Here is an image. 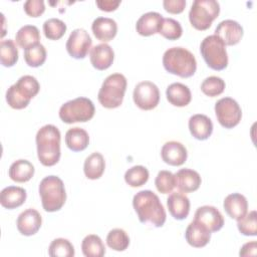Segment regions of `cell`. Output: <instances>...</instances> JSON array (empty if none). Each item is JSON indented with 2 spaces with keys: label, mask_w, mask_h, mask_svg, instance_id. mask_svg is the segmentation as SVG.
<instances>
[{
  "label": "cell",
  "mask_w": 257,
  "mask_h": 257,
  "mask_svg": "<svg viewBox=\"0 0 257 257\" xmlns=\"http://www.w3.org/2000/svg\"><path fill=\"white\" fill-rule=\"evenodd\" d=\"M89 59L95 69L105 70L112 64L114 52L108 44L100 43L90 49Z\"/></svg>",
  "instance_id": "obj_17"
},
{
  "label": "cell",
  "mask_w": 257,
  "mask_h": 257,
  "mask_svg": "<svg viewBox=\"0 0 257 257\" xmlns=\"http://www.w3.org/2000/svg\"><path fill=\"white\" fill-rule=\"evenodd\" d=\"M163 6L165 10L172 14L182 13L186 7L185 0H165L163 2Z\"/></svg>",
  "instance_id": "obj_43"
},
{
  "label": "cell",
  "mask_w": 257,
  "mask_h": 257,
  "mask_svg": "<svg viewBox=\"0 0 257 257\" xmlns=\"http://www.w3.org/2000/svg\"><path fill=\"white\" fill-rule=\"evenodd\" d=\"M256 249H257V242L251 241L248 243H245L242 248L240 249L239 255L243 257L247 256H255L256 255Z\"/></svg>",
  "instance_id": "obj_45"
},
{
  "label": "cell",
  "mask_w": 257,
  "mask_h": 257,
  "mask_svg": "<svg viewBox=\"0 0 257 257\" xmlns=\"http://www.w3.org/2000/svg\"><path fill=\"white\" fill-rule=\"evenodd\" d=\"M91 30L96 39L105 43L115 37L117 32V24L111 18L97 17L91 24Z\"/></svg>",
  "instance_id": "obj_22"
},
{
  "label": "cell",
  "mask_w": 257,
  "mask_h": 257,
  "mask_svg": "<svg viewBox=\"0 0 257 257\" xmlns=\"http://www.w3.org/2000/svg\"><path fill=\"white\" fill-rule=\"evenodd\" d=\"M185 238L188 244L192 247L202 248L209 243L211 232L203 224L194 220L188 225L185 232Z\"/></svg>",
  "instance_id": "obj_19"
},
{
  "label": "cell",
  "mask_w": 257,
  "mask_h": 257,
  "mask_svg": "<svg viewBox=\"0 0 257 257\" xmlns=\"http://www.w3.org/2000/svg\"><path fill=\"white\" fill-rule=\"evenodd\" d=\"M24 60L30 67L41 66L46 60V49L41 44L38 43L33 45L24 51Z\"/></svg>",
  "instance_id": "obj_36"
},
{
  "label": "cell",
  "mask_w": 257,
  "mask_h": 257,
  "mask_svg": "<svg viewBox=\"0 0 257 257\" xmlns=\"http://www.w3.org/2000/svg\"><path fill=\"white\" fill-rule=\"evenodd\" d=\"M161 156L163 161L170 166H182L187 161L188 152L180 142L170 141L162 147Z\"/></svg>",
  "instance_id": "obj_16"
},
{
  "label": "cell",
  "mask_w": 257,
  "mask_h": 257,
  "mask_svg": "<svg viewBox=\"0 0 257 257\" xmlns=\"http://www.w3.org/2000/svg\"><path fill=\"white\" fill-rule=\"evenodd\" d=\"M92 40L88 32L83 28L74 29L67 41H66V50L68 54L75 59H83L89 49H91Z\"/></svg>",
  "instance_id": "obj_12"
},
{
  "label": "cell",
  "mask_w": 257,
  "mask_h": 257,
  "mask_svg": "<svg viewBox=\"0 0 257 257\" xmlns=\"http://www.w3.org/2000/svg\"><path fill=\"white\" fill-rule=\"evenodd\" d=\"M65 144L72 152H81L87 148L89 136L87 132L81 127H71L65 134Z\"/></svg>",
  "instance_id": "obj_27"
},
{
  "label": "cell",
  "mask_w": 257,
  "mask_h": 257,
  "mask_svg": "<svg viewBox=\"0 0 257 257\" xmlns=\"http://www.w3.org/2000/svg\"><path fill=\"white\" fill-rule=\"evenodd\" d=\"M220 13V4L215 0H195L189 11L191 25L197 30H207Z\"/></svg>",
  "instance_id": "obj_9"
},
{
  "label": "cell",
  "mask_w": 257,
  "mask_h": 257,
  "mask_svg": "<svg viewBox=\"0 0 257 257\" xmlns=\"http://www.w3.org/2000/svg\"><path fill=\"white\" fill-rule=\"evenodd\" d=\"M42 224L40 213L32 208L26 209L19 214L16 225L20 234L24 236H32L38 232Z\"/></svg>",
  "instance_id": "obj_15"
},
{
  "label": "cell",
  "mask_w": 257,
  "mask_h": 257,
  "mask_svg": "<svg viewBox=\"0 0 257 257\" xmlns=\"http://www.w3.org/2000/svg\"><path fill=\"white\" fill-rule=\"evenodd\" d=\"M167 206L176 220H184L190 213V200L182 192H172L167 199Z\"/></svg>",
  "instance_id": "obj_20"
},
{
  "label": "cell",
  "mask_w": 257,
  "mask_h": 257,
  "mask_svg": "<svg viewBox=\"0 0 257 257\" xmlns=\"http://www.w3.org/2000/svg\"><path fill=\"white\" fill-rule=\"evenodd\" d=\"M223 207L230 218L239 220L247 213L248 202L242 194L233 193L225 198Z\"/></svg>",
  "instance_id": "obj_24"
},
{
  "label": "cell",
  "mask_w": 257,
  "mask_h": 257,
  "mask_svg": "<svg viewBox=\"0 0 257 257\" xmlns=\"http://www.w3.org/2000/svg\"><path fill=\"white\" fill-rule=\"evenodd\" d=\"M164 17L159 12L150 11L143 14L137 21V32L142 36H151L159 33V29Z\"/></svg>",
  "instance_id": "obj_23"
},
{
  "label": "cell",
  "mask_w": 257,
  "mask_h": 257,
  "mask_svg": "<svg viewBox=\"0 0 257 257\" xmlns=\"http://www.w3.org/2000/svg\"><path fill=\"white\" fill-rule=\"evenodd\" d=\"M106 244L114 251H124L130 245V237L124 230L115 228L108 232L106 236Z\"/></svg>",
  "instance_id": "obj_33"
},
{
  "label": "cell",
  "mask_w": 257,
  "mask_h": 257,
  "mask_svg": "<svg viewBox=\"0 0 257 257\" xmlns=\"http://www.w3.org/2000/svg\"><path fill=\"white\" fill-rule=\"evenodd\" d=\"M150 174L146 167L144 166H134L131 169H128L124 174V181L125 183L133 187H141L145 185L149 180Z\"/></svg>",
  "instance_id": "obj_34"
},
{
  "label": "cell",
  "mask_w": 257,
  "mask_h": 257,
  "mask_svg": "<svg viewBox=\"0 0 257 257\" xmlns=\"http://www.w3.org/2000/svg\"><path fill=\"white\" fill-rule=\"evenodd\" d=\"M27 197L26 190L17 186H8L0 193V203L2 207L12 210L24 204Z\"/></svg>",
  "instance_id": "obj_25"
},
{
  "label": "cell",
  "mask_w": 257,
  "mask_h": 257,
  "mask_svg": "<svg viewBox=\"0 0 257 257\" xmlns=\"http://www.w3.org/2000/svg\"><path fill=\"white\" fill-rule=\"evenodd\" d=\"M34 166L27 160H17L11 164L8 175L16 183L28 182L34 175Z\"/></svg>",
  "instance_id": "obj_28"
},
{
  "label": "cell",
  "mask_w": 257,
  "mask_h": 257,
  "mask_svg": "<svg viewBox=\"0 0 257 257\" xmlns=\"http://www.w3.org/2000/svg\"><path fill=\"white\" fill-rule=\"evenodd\" d=\"M215 113L219 123L225 128H233L242 117L240 105L231 97L220 98L215 103Z\"/></svg>",
  "instance_id": "obj_10"
},
{
  "label": "cell",
  "mask_w": 257,
  "mask_h": 257,
  "mask_svg": "<svg viewBox=\"0 0 257 257\" xmlns=\"http://www.w3.org/2000/svg\"><path fill=\"white\" fill-rule=\"evenodd\" d=\"M126 78L121 73H112L105 77L99 88L97 99L105 108L118 107L126 90Z\"/></svg>",
  "instance_id": "obj_6"
},
{
  "label": "cell",
  "mask_w": 257,
  "mask_h": 257,
  "mask_svg": "<svg viewBox=\"0 0 257 257\" xmlns=\"http://www.w3.org/2000/svg\"><path fill=\"white\" fill-rule=\"evenodd\" d=\"M40 84L32 75L21 76L6 91V101L14 109L25 108L39 92Z\"/></svg>",
  "instance_id": "obj_4"
},
{
  "label": "cell",
  "mask_w": 257,
  "mask_h": 257,
  "mask_svg": "<svg viewBox=\"0 0 257 257\" xmlns=\"http://www.w3.org/2000/svg\"><path fill=\"white\" fill-rule=\"evenodd\" d=\"M0 60L5 67H11L18 60V49L12 39H5L0 42Z\"/></svg>",
  "instance_id": "obj_32"
},
{
  "label": "cell",
  "mask_w": 257,
  "mask_h": 257,
  "mask_svg": "<svg viewBox=\"0 0 257 257\" xmlns=\"http://www.w3.org/2000/svg\"><path fill=\"white\" fill-rule=\"evenodd\" d=\"M166 96L171 104L178 107L188 105L192 99L190 88L181 82H174L170 84L167 87Z\"/></svg>",
  "instance_id": "obj_26"
},
{
  "label": "cell",
  "mask_w": 257,
  "mask_h": 257,
  "mask_svg": "<svg viewBox=\"0 0 257 257\" xmlns=\"http://www.w3.org/2000/svg\"><path fill=\"white\" fill-rule=\"evenodd\" d=\"M225 86V81L221 77L212 75L203 80L201 83V90L207 96L215 97L224 91Z\"/></svg>",
  "instance_id": "obj_39"
},
{
  "label": "cell",
  "mask_w": 257,
  "mask_h": 257,
  "mask_svg": "<svg viewBox=\"0 0 257 257\" xmlns=\"http://www.w3.org/2000/svg\"><path fill=\"white\" fill-rule=\"evenodd\" d=\"M133 98L139 108L151 110L159 104L160 90L152 81H141L135 86Z\"/></svg>",
  "instance_id": "obj_11"
},
{
  "label": "cell",
  "mask_w": 257,
  "mask_h": 257,
  "mask_svg": "<svg viewBox=\"0 0 257 257\" xmlns=\"http://www.w3.org/2000/svg\"><path fill=\"white\" fill-rule=\"evenodd\" d=\"M41 204L46 212L60 210L66 201V192L62 180L57 176L43 178L38 187Z\"/></svg>",
  "instance_id": "obj_5"
},
{
  "label": "cell",
  "mask_w": 257,
  "mask_h": 257,
  "mask_svg": "<svg viewBox=\"0 0 257 257\" xmlns=\"http://www.w3.org/2000/svg\"><path fill=\"white\" fill-rule=\"evenodd\" d=\"M95 112L93 102L87 97H76L63 103L59 108V117L65 123L85 122L90 120Z\"/></svg>",
  "instance_id": "obj_8"
},
{
  "label": "cell",
  "mask_w": 257,
  "mask_h": 257,
  "mask_svg": "<svg viewBox=\"0 0 257 257\" xmlns=\"http://www.w3.org/2000/svg\"><path fill=\"white\" fill-rule=\"evenodd\" d=\"M105 169L104 158L100 153H92L89 155L83 164V172L87 179L97 180L99 179Z\"/></svg>",
  "instance_id": "obj_29"
},
{
  "label": "cell",
  "mask_w": 257,
  "mask_h": 257,
  "mask_svg": "<svg viewBox=\"0 0 257 257\" xmlns=\"http://www.w3.org/2000/svg\"><path fill=\"white\" fill-rule=\"evenodd\" d=\"M257 215L256 211L246 213L241 219L237 220V227L241 234L245 236H256L257 235Z\"/></svg>",
  "instance_id": "obj_40"
},
{
  "label": "cell",
  "mask_w": 257,
  "mask_h": 257,
  "mask_svg": "<svg viewBox=\"0 0 257 257\" xmlns=\"http://www.w3.org/2000/svg\"><path fill=\"white\" fill-rule=\"evenodd\" d=\"M133 206L143 224L162 227L166 222V211L159 197L151 190L138 192L133 199Z\"/></svg>",
  "instance_id": "obj_1"
},
{
  "label": "cell",
  "mask_w": 257,
  "mask_h": 257,
  "mask_svg": "<svg viewBox=\"0 0 257 257\" xmlns=\"http://www.w3.org/2000/svg\"><path fill=\"white\" fill-rule=\"evenodd\" d=\"M155 185L157 190L162 194L172 193L176 187L175 175L170 171H160L156 177Z\"/></svg>",
  "instance_id": "obj_41"
},
{
  "label": "cell",
  "mask_w": 257,
  "mask_h": 257,
  "mask_svg": "<svg viewBox=\"0 0 257 257\" xmlns=\"http://www.w3.org/2000/svg\"><path fill=\"white\" fill-rule=\"evenodd\" d=\"M81 250L86 257H102L105 254V247L99 236L89 234L81 242Z\"/></svg>",
  "instance_id": "obj_31"
},
{
  "label": "cell",
  "mask_w": 257,
  "mask_h": 257,
  "mask_svg": "<svg viewBox=\"0 0 257 257\" xmlns=\"http://www.w3.org/2000/svg\"><path fill=\"white\" fill-rule=\"evenodd\" d=\"M200 52L206 64L214 70H223L228 66L226 45L215 34L205 37L200 44Z\"/></svg>",
  "instance_id": "obj_7"
},
{
  "label": "cell",
  "mask_w": 257,
  "mask_h": 257,
  "mask_svg": "<svg viewBox=\"0 0 257 257\" xmlns=\"http://www.w3.org/2000/svg\"><path fill=\"white\" fill-rule=\"evenodd\" d=\"M66 28V24L58 18H50L43 23L44 35L50 40L60 39L65 34Z\"/></svg>",
  "instance_id": "obj_37"
},
{
  "label": "cell",
  "mask_w": 257,
  "mask_h": 257,
  "mask_svg": "<svg viewBox=\"0 0 257 257\" xmlns=\"http://www.w3.org/2000/svg\"><path fill=\"white\" fill-rule=\"evenodd\" d=\"M96 6L99 10L105 11V12H111L114 11L118 5L120 4V1H113V0H97L95 2Z\"/></svg>",
  "instance_id": "obj_44"
},
{
  "label": "cell",
  "mask_w": 257,
  "mask_h": 257,
  "mask_svg": "<svg viewBox=\"0 0 257 257\" xmlns=\"http://www.w3.org/2000/svg\"><path fill=\"white\" fill-rule=\"evenodd\" d=\"M16 43L23 49H27L33 45L39 43L40 33L36 26L34 25H24L22 26L15 35Z\"/></svg>",
  "instance_id": "obj_30"
},
{
  "label": "cell",
  "mask_w": 257,
  "mask_h": 257,
  "mask_svg": "<svg viewBox=\"0 0 257 257\" xmlns=\"http://www.w3.org/2000/svg\"><path fill=\"white\" fill-rule=\"evenodd\" d=\"M60 132L53 124H45L36 134L35 142L39 162L45 167L56 165L60 159Z\"/></svg>",
  "instance_id": "obj_2"
},
{
  "label": "cell",
  "mask_w": 257,
  "mask_h": 257,
  "mask_svg": "<svg viewBox=\"0 0 257 257\" xmlns=\"http://www.w3.org/2000/svg\"><path fill=\"white\" fill-rule=\"evenodd\" d=\"M159 33L169 40H177L183 34V28L179 21L173 18H164Z\"/></svg>",
  "instance_id": "obj_38"
},
{
  "label": "cell",
  "mask_w": 257,
  "mask_h": 257,
  "mask_svg": "<svg viewBox=\"0 0 257 257\" xmlns=\"http://www.w3.org/2000/svg\"><path fill=\"white\" fill-rule=\"evenodd\" d=\"M48 254L51 257H73L74 247L71 242L64 238H56L54 239L49 247Z\"/></svg>",
  "instance_id": "obj_35"
},
{
  "label": "cell",
  "mask_w": 257,
  "mask_h": 257,
  "mask_svg": "<svg viewBox=\"0 0 257 257\" xmlns=\"http://www.w3.org/2000/svg\"><path fill=\"white\" fill-rule=\"evenodd\" d=\"M195 219L203 224L211 233L217 232L224 226V217L214 206H202L195 212Z\"/></svg>",
  "instance_id": "obj_13"
},
{
  "label": "cell",
  "mask_w": 257,
  "mask_h": 257,
  "mask_svg": "<svg viewBox=\"0 0 257 257\" xmlns=\"http://www.w3.org/2000/svg\"><path fill=\"white\" fill-rule=\"evenodd\" d=\"M165 69L183 78L191 77L197 70V61L194 54L181 46L167 49L163 55Z\"/></svg>",
  "instance_id": "obj_3"
},
{
  "label": "cell",
  "mask_w": 257,
  "mask_h": 257,
  "mask_svg": "<svg viewBox=\"0 0 257 257\" xmlns=\"http://www.w3.org/2000/svg\"><path fill=\"white\" fill-rule=\"evenodd\" d=\"M175 175L176 187L182 193H192L199 189L202 179L198 172L192 169H181Z\"/></svg>",
  "instance_id": "obj_18"
},
{
  "label": "cell",
  "mask_w": 257,
  "mask_h": 257,
  "mask_svg": "<svg viewBox=\"0 0 257 257\" xmlns=\"http://www.w3.org/2000/svg\"><path fill=\"white\" fill-rule=\"evenodd\" d=\"M189 130L191 135L199 141L209 139L213 133V122L205 114L197 113L189 118Z\"/></svg>",
  "instance_id": "obj_21"
},
{
  "label": "cell",
  "mask_w": 257,
  "mask_h": 257,
  "mask_svg": "<svg viewBox=\"0 0 257 257\" xmlns=\"http://www.w3.org/2000/svg\"><path fill=\"white\" fill-rule=\"evenodd\" d=\"M215 35L218 36L225 45H236L243 37V28L235 20L226 19L221 21L216 29Z\"/></svg>",
  "instance_id": "obj_14"
},
{
  "label": "cell",
  "mask_w": 257,
  "mask_h": 257,
  "mask_svg": "<svg viewBox=\"0 0 257 257\" xmlns=\"http://www.w3.org/2000/svg\"><path fill=\"white\" fill-rule=\"evenodd\" d=\"M23 8L25 13L30 17H38L45 11L44 1L42 0H27Z\"/></svg>",
  "instance_id": "obj_42"
}]
</instances>
